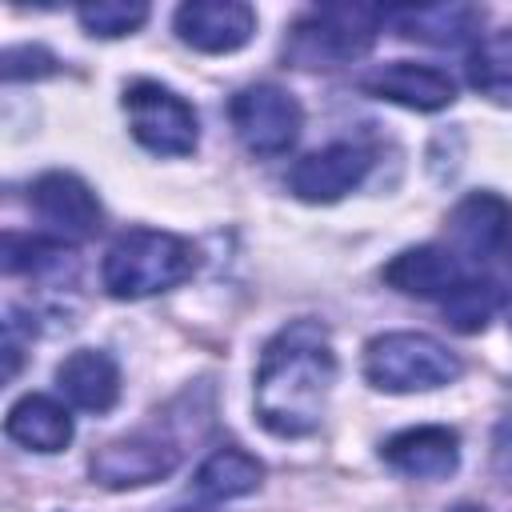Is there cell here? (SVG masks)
<instances>
[{
    "instance_id": "obj_1",
    "label": "cell",
    "mask_w": 512,
    "mask_h": 512,
    "mask_svg": "<svg viewBox=\"0 0 512 512\" xmlns=\"http://www.w3.org/2000/svg\"><path fill=\"white\" fill-rule=\"evenodd\" d=\"M336 384V352L320 320H288L260 352L256 364V420L284 440L308 436L328 412Z\"/></svg>"
},
{
    "instance_id": "obj_2",
    "label": "cell",
    "mask_w": 512,
    "mask_h": 512,
    "mask_svg": "<svg viewBox=\"0 0 512 512\" xmlns=\"http://www.w3.org/2000/svg\"><path fill=\"white\" fill-rule=\"evenodd\" d=\"M192 272H196V248L184 236L160 228L120 232L100 260V284L116 300H144L168 292L184 284Z\"/></svg>"
},
{
    "instance_id": "obj_3",
    "label": "cell",
    "mask_w": 512,
    "mask_h": 512,
    "mask_svg": "<svg viewBox=\"0 0 512 512\" xmlns=\"http://www.w3.org/2000/svg\"><path fill=\"white\" fill-rule=\"evenodd\" d=\"M460 372V356L428 332H384L364 344V380L376 392H436Z\"/></svg>"
},
{
    "instance_id": "obj_4",
    "label": "cell",
    "mask_w": 512,
    "mask_h": 512,
    "mask_svg": "<svg viewBox=\"0 0 512 512\" xmlns=\"http://www.w3.org/2000/svg\"><path fill=\"white\" fill-rule=\"evenodd\" d=\"M384 24V8L376 4H324L296 20L288 36V60L300 68L320 64H344L372 48L376 32Z\"/></svg>"
},
{
    "instance_id": "obj_5",
    "label": "cell",
    "mask_w": 512,
    "mask_h": 512,
    "mask_svg": "<svg viewBox=\"0 0 512 512\" xmlns=\"http://www.w3.org/2000/svg\"><path fill=\"white\" fill-rule=\"evenodd\" d=\"M124 116L132 140L152 156H192L200 140L196 108L160 80H132L124 88Z\"/></svg>"
},
{
    "instance_id": "obj_6",
    "label": "cell",
    "mask_w": 512,
    "mask_h": 512,
    "mask_svg": "<svg viewBox=\"0 0 512 512\" xmlns=\"http://www.w3.org/2000/svg\"><path fill=\"white\" fill-rule=\"evenodd\" d=\"M228 120L252 156H284L304 128V112H300L296 96L276 84L240 88L228 100Z\"/></svg>"
},
{
    "instance_id": "obj_7",
    "label": "cell",
    "mask_w": 512,
    "mask_h": 512,
    "mask_svg": "<svg viewBox=\"0 0 512 512\" xmlns=\"http://www.w3.org/2000/svg\"><path fill=\"white\" fill-rule=\"evenodd\" d=\"M368 168H372V152L364 144L336 140V144H324V148L300 156L288 168V192L304 204H336L340 196L360 188Z\"/></svg>"
},
{
    "instance_id": "obj_8",
    "label": "cell",
    "mask_w": 512,
    "mask_h": 512,
    "mask_svg": "<svg viewBox=\"0 0 512 512\" xmlns=\"http://www.w3.org/2000/svg\"><path fill=\"white\" fill-rule=\"evenodd\" d=\"M32 212L56 232V240H88L100 232L104 208L76 172H44L32 180Z\"/></svg>"
},
{
    "instance_id": "obj_9",
    "label": "cell",
    "mask_w": 512,
    "mask_h": 512,
    "mask_svg": "<svg viewBox=\"0 0 512 512\" xmlns=\"http://www.w3.org/2000/svg\"><path fill=\"white\" fill-rule=\"evenodd\" d=\"M176 460H180L176 444L148 436V432H136V436H124V440L96 448L88 460V472L104 488H144V484L164 480L176 468Z\"/></svg>"
},
{
    "instance_id": "obj_10",
    "label": "cell",
    "mask_w": 512,
    "mask_h": 512,
    "mask_svg": "<svg viewBox=\"0 0 512 512\" xmlns=\"http://www.w3.org/2000/svg\"><path fill=\"white\" fill-rule=\"evenodd\" d=\"M172 28L188 48L208 52V56H224V52H236L252 40L256 12L240 0H192V4L176 8Z\"/></svg>"
},
{
    "instance_id": "obj_11",
    "label": "cell",
    "mask_w": 512,
    "mask_h": 512,
    "mask_svg": "<svg viewBox=\"0 0 512 512\" xmlns=\"http://www.w3.org/2000/svg\"><path fill=\"white\" fill-rule=\"evenodd\" d=\"M384 284L396 288L400 296H416V300H448L468 276H476L448 244H420V248H404L384 264Z\"/></svg>"
},
{
    "instance_id": "obj_12",
    "label": "cell",
    "mask_w": 512,
    "mask_h": 512,
    "mask_svg": "<svg viewBox=\"0 0 512 512\" xmlns=\"http://www.w3.org/2000/svg\"><path fill=\"white\" fill-rule=\"evenodd\" d=\"M508 228H512V208L496 192H472L448 212L444 232H448V248L472 268V264H484L488 256L504 252Z\"/></svg>"
},
{
    "instance_id": "obj_13",
    "label": "cell",
    "mask_w": 512,
    "mask_h": 512,
    "mask_svg": "<svg viewBox=\"0 0 512 512\" xmlns=\"http://www.w3.org/2000/svg\"><path fill=\"white\" fill-rule=\"evenodd\" d=\"M360 88L376 100H388V104H400V108H412V112H440L456 100L452 76L444 68L416 64V60L380 64L376 72H368L360 80Z\"/></svg>"
},
{
    "instance_id": "obj_14",
    "label": "cell",
    "mask_w": 512,
    "mask_h": 512,
    "mask_svg": "<svg viewBox=\"0 0 512 512\" xmlns=\"http://www.w3.org/2000/svg\"><path fill=\"white\" fill-rule=\"evenodd\" d=\"M380 460L408 480H448L460 464V436L444 424H416L388 436Z\"/></svg>"
},
{
    "instance_id": "obj_15",
    "label": "cell",
    "mask_w": 512,
    "mask_h": 512,
    "mask_svg": "<svg viewBox=\"0 0 512 512\" xmlns=\"http://www.w3.org/2000/svg\"><path fill=\"white\" fill-rule=\"evenodd\" d=\"M56 388L80 412H108L120 400V368L104 348H76L60 360Z\"/></svg>"
},
{
    "instance_id": "obj_16",
    "label": "cell",
    "mask_w": 512,
    "mask_h": 512,
    "mask_svg": "<svg viewBox=\"0 0 512 512\" xmlns=\"http://www.w3.org/2000/svg\"><path fill=\"white\" fill-rule=\"evenodd\" d=\"M384 24H392L400 36L436 44V48H456L480 36V12L472 4H408V8H384Z\"/></svg>"
},
{
    "instance_id": "obj_17",
    "label": "cell",
    "mask_w": 512,
    "mask_h": 512,
    "mask_svg": "<svg viewBox=\"0 0 512 512\" xmlns=\"http://www.w3.org/2000/svg\"><path fill=\"white\" fill-rule=\"evenodd\" d=\"M72 432V412L44 392L20 396L4 416V436L28 452H64L72 444Z\"/></svg>"
},
{
    "instance_id": "obj_18",
    "label": "cell",
    "mask_w": 512,
    "mask_h": 512,
    "mask_svg": "<svg viewBox=\"0 0 512 512\" xmlns=\"http://www.w3.org/2000/svg\"><path fill=\"white\" fill-rule=\"evenodd\" d=\"M260 480H264V464H260L252 452L236 448V444L216 448V452L196 468V476H192L196 492L208 496V500H236V496H248V492L260 488Z\"/></svg>"
},
{
    "instance_id": "obj_19",
    "label": "cell",
    "mask_w": 512,
    "mask_h": 512,
    "mask_svg": "<svg viewBox=\"0 0 512 512\" xmlns=\"http://www.w3.org/2000/svg\"><path fill=\"white\" fill-rule=\"evenodd\" d=\"M468 84L492 104L512 108V28L480 36L468 52Z\"/></svg>"
},
{
    "instance_id": "obj_20",
    "label": "cell",
    "mask_w": 512,
    "mask_h": 512,
    "mask_svg": "<svg viewBox=\"0 0 512 512\" xmlns=\"http://www.w3.org/2000/svg\"><path fill=\"white\" fill-rule=\"evenodd\" d=\"M504 304V288L492 280V276H468L448 300H440L444 308V320L456 328V332H480L496 308Z\"/></svg>"
},
{
    "instance_id": "obj_21",
    "label": "cell",
    "mask_w": 512,
    "mask_h": 512,
    "mask_svg": "<svg viewBox=\"0 0 512 512\" xmlns=\"http://www.w3.org/2000/svg\"><path fill=\"white\" fill-rule=\"evenodd\" d=\"M76 20L88 36H128L136 32L144 20H148V4L140 0H96V4H80L76 8Z\"/></svg>"
},
{
    "instance_id": "obj_22",
    "label": "cell",
    "mask_w": 512,
    "mask_h": 512,
    "mask_svg": "<svg viewBox=\"0 0 512 512\" xmlns=\"http://www.w3.org/2000/svg\"><path fill=\"white\" fill-rule=\"evenodd\" d=\"M52 56L44 48H8L4 52V80H24V76H48L52 72Z\"/></svg>"
},
{
    "instance_id": "obj_23",
    "label": "cell",
    "mask_w": 512,
    "mask_h": 512,
    "mask_svg": "<svg viewBox=\"0 0 512 512\" xmlns=\"http://www.w3.org/2000/svg\"><path fill=\"white\" fill-rule=\"evenodd\" d=\"M448 512H484V508H480V504H468V500H464V504H452Z\"/></svg>"
},
{
    "instance_id": "obj_24",
    "label": "cell",
    "mask_w": 512,
    "mask_h": 512,
    "mask_svg": "<svg viewBox=\"0 0 512 512\" xmlns=\"http://www.w3.org/2000/svg\"><path fill=\"white\" fill-rule=\"evenodd\" d=\"M504 260H508V268H512V228H508V240H504V252H500Z\"/></svg>"
},
{
    "instance_id": "obj_25",
    "label": "cell",
    "mask_w": 512,
    "mask_h": 512,
    "mask_svg": "<svg viewBox=\"0 0 512 512\" xmlns=\"http://www.w3.org/2000/svg\"><path fill=\"white\" fill-rule=\"evenodd\" d=\"M172 512H204V508H172Z\"/></svg>"
},
{
    "instance_id": "obj_26",
    "label": "cell",
    "mask_w": 512,
    "mask_h": 512,
    "mask_svg": "<svg viewBox=\"0 0 512 512\" xmlns=\"http://www.w3.org/2000/svg\"><path fill=\"white\" fill-rule=\"evenodd\" d=\"M508 324H512V308H508Z\"/></svg>"
}]
</instances>
